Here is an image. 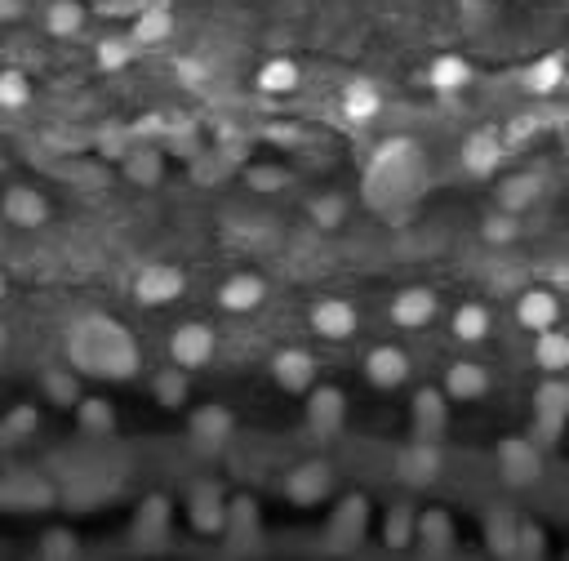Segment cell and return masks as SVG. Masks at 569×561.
<instances>
[{
    "instance_id": "16",
    "label": "cell",
    "mask_w": 569,
    "mask_h": 561,
    "mask_svg": "<svg viewBox=\"0 0 569 561\" xmlns=\"http://www.w3.org/2000/svg\"><path fill=\"white\" fill-rule=\"evenodd\" d=\"M538 196H543V179H538V174H516V179H507L503 187H498V205L512 210V214L529 210Z\"/></svg>"
},
{
    "instance_id": "24",
    "label": "cell",
    "mask_w": 569,
    "mask_h": 561,
    "mask_svg": "<svg viewBox=\"0 0 569 561\" xmlns=\"http://www.w3.org/2000/svg\"><path fill=\"white\" fill-rule=\"evenodd\" d=\"M481 236L489 245H512L516 236H521V219H516L512 210H498V214H489V219L481 223Z\"/></svg>"
},
{
    "instance_id": "35",
    "label": "cell",
    "mask_w": 569,
    "mask_h": 561,
    "mask_svg": "<svg viewBox=\"0 0 569 561\" xmlns=\"http://www.w3.org/2000/svg\"><path fill=\"white\" fill-rule=\"evenodd\" d=\"M0 294H5V272H0Z\"/></svg>"
},
{
    "instance_id": "29",
    "label": "cell",
    "mask_w": 569,
    "mask_h": 561,
    "mask_svg": "<svg viewBox=\"0 0 569 561\" xmlns=\"http://www.w3.org/2000/svg\"><path fill=\"white\" fill-rule=\"evenodd\" d=\"M516 557H543V530L534 521H521L516 530Z\"/></svg>"
},
{
    "instance_id": "17",
    "label": "cell",
    "mask_w": 569,
    "mask_h": 561,
    "mask_svg": "<svg viewBox=\"0 0 569 561\" xmlns=\"http://www.w3.org/2000/svg\"><path fill=\"white\" fill-rule=\"evenodd\" d=\"M436 472H441V450L436 446H409L401 455V477L414 481V486H427Z\"/></svg>"
},
{
    "instance_id": "18",
    "label": "cell",
    "mask_w": 569,
    "mask_h": 561,
    "mask_svg": "<svg viewBox=\"0 0 569 561\" xmlns=\"http://www.w3.org/2000/svg\"><path fill=\"white\" fill-rule=\"evenodd\" d=\"M378 107H383V98H378V90H374L369 81H352V85L343 90V112H347V121H356V125L374 121Z\"/></svg>"
},
{
    "instance_id": "34",
    "label": "cell",
    "mask_w": 569,
    "mask_h": 561,
    "mask_svg": "<svg viewBox=\"0 0 569 561\" xmlns=\"http://www.w3.org/2000/svg\"><path fill=\"white\" fill-rule=\"evenodd\" d=\"M14 9H18L14 0H0V14H14Z\"/></svg>"
},
{
    "instance_id": "6",
    "label": "cell",
    "mask_w": 569,
    "mask_h": 561,
    "mask_svg": "<svg viewBox=\"0 0 569 561\" xmlns=\"http://www.w3.org/2000/svg\"><path fill=\"white\" fill-rule=\"evenodd\" d=\"M556 317H561V299H556L552 290H525L521 299H516V321H521L525 330H552Z\"/></svg>"
},
{
    "instance_id": "2",
    "label": "cell",
    "mask_w": 569,
    "mask_h": 561,
    "mask_svg": "<svg viewBox=\"0 0 569 561\" xmlns=\"http://www.w3.org/2000/svg\"><path fill=\"white\" fill-rule=\"evenodd\" d=\"M534 415H538V441H556L569 419V383L565 379H547L534 392Z\"/></svg>"
},
{
    "instance_id": "25",
    "label": "cell",
    "mask_w": 569,
    "mask_h": 561,
    "mask_svg": "<svg viewBox=\"0 0 569 561\" xmlns=\"http://www.w3.org/2000/svg\"><path fill=\"white\" fill-rule=\"evenodd\" d=\"M27 98H32V81L23 72H0V107L18 112V107H27Z\"/></svg>"
},
{
    "instance_id": "11",
    "label": "cell",
    "mask_w": 569,
    "mask_h": 561,
    "mask_svg": "<svg viewBox=\"0 0 569 561\" xmlns=\"http://www.w3.org/2000/svg\"><path fill=\"white\" fill-rule=\"evenodd\" d=\"M312 379H316L312 352L285 348L281 357H276V383H281V388H289V392H307V388H312Z\"/></svg>"
},
{
    "instance_id": "8",
    "label": "cell",
    "mask_w": 569,
    "mask_h": 561,
    "mask_svg": "<svg viewBox=\"0 0 569 561\" xmlns=\"http://www.w3.org/2000/svg\"><path fill=\"white\" fill-rule=\"evenodd\" d=\"M498 161H503V143H498L494 130H476L472 139L463 143V170L476 174V179H485V174L498 170Z\"/></svg>"
},
{
    "instance_id": "19",
    "label": "cell",
    "mask_w": 569,
    "mask_h": 561,
    "mask_svg": "<svg viewBox=\"0 0 569 561\" xmlns=\"http://www.w3.org/2000/svg\"><path fill=\"white\" fill-rule=\"evenodd\" d=\"M5 214L18 223V228H36V223L45 219V201L32 192V187H14V192L5 196Z\"/></svg>"
},
{
    "instance_id": "1",
    "label": "cell",
    "mask_w": 569,
    "mask_h": 561,
    "mask_svg": "<svg viewBox=\"0 0 569 561\" xmlns=\"http://www.w3.org/2000/svg\"><path fill=\"white\" fill-rule=\"evenodd\" d=\"M498 472H503V481H512V486H534V481L543 477V450H538V441L507 437L503 446H498Z\"/></svg>"
},
{
    "instance_id": "22",
    "label": "cell",
    "mask_w": 569,
    "mask_h": 561,
    "mask_svg": "<svg viewBox=\"0 0 569 561\" xmlns=\"http://www.w3.org/2000/svg\"><path fill=\"white\" fill-rule=\"evenodd\" d=\"M258 85H263L267 94H289L298 85V67L289 63V58H272V63H263V72H258Z\"/></svg>"
},
{
    "instance_id": "5",
    "label": "cell",
    "mask_w": 569,
    "mask_h": 561,
    "mask_svg": "<svg viewBox=\"0 0 569 561\" xmlns=\"http://www.w3.org/2000/svg\"><path fill=\"white\" fill-rule=\"evenodd\" d=\"M169 352H174L178 366H205L209 357H214V334L201 321H192V326H178L174 339H169Z\"/></svg>"
},
{
    "instance_id": "31",
    "label": "cell",
    "mask_w": 569,
    "mask_h": 561,
    "mask_svg": "<svg viewBox=\"0 0 569 561\" xmlns=\"http://www.w3.org/2000/svg\"><path fill=\"white\" fill-rule=\"evenodd\" d=\"M325 481H329V472L325 468H307L303 477H294V486H303V490H294L298 499H316L325 490Z\"/></svg>"
},
{
    "instance_id": "10",
    "label": "cell",
    "mask_w": 569,
    "mask_h": 561,
    "mask_svg": "<svg viewBox=\"0 0 569 561\" xmlns=\"http://www.w3.org/2000/svg\"><path fill=\"white\" fill-rule=\"evenodd\" d=\"M445 392L454 401H476L489 392V370L476 366V361H458V366L445 370Z\"/></svg>"
},
{
    "instance_id": "28",
    "label": "cell",
    "mask_w": 569,
    "mask_h": 561,
    "mask_svg": "<svg viewBox=\"0 0 569 561\" xmlns=\"http://www.w3.org/2000/svg\"><path fill=\"white\" fill-rule=\"evenodd\" d=\"M418 428L423 432H441L445 428V401L436 392H423L418 397Z\"/></svg>"
},
{
    "instance_id": "26",
    "label": "cell",
    "mask_w": 569,
    "mask_h": 561,
    "mask_svg": "<svg viewBox=\"0 0 569 561\" xmlns=\"http://www.w3.org/2000/svg\"><path fill=\"white\" fill-rule=\"evenodd\" d=\"M423 544L432 548V553H441V548L454 544V526H449L445 513H427L423 517Z\"/></svg>"
},
{
    "instance_id": "23",
    "label": "cell",
    "mask_w": 569,
    "mask_h": 561,
    "mask_svg": "<svg viewBox=\"0 0 569 561\" xmlns=\"http://www.w3.org/2000/svg\"><path fill=\"white\" fill-rule=\"evenodd\" d=\"M81 18H85V9L76 5V0H54L49 14H45V23H49V32L54 36H72V32H81Z\"/></svg>"
},
{
    "instance_id": "32",
    "label": "cell",
    "mask_w": 569,
    "mask_h": 561,
    "mask_svg": "<svg viewBox=\"0 0 569 561\" xmlns=\"http://www.w3.org/2000/svg\"><path fill=\"white\" fill-rule=\"evenodd\" d=\"M396 526L392 530H387V535H392V544H405V539H409V513H405V508H396Z\"/></svg>"
},
{
    "instance_id": "7",
    "label": "cell",
    "mask_w": 569,
    "mask_h": 561,
    "mask_svg": "<svg viewBox=\"0 0 569 561\" xmlns=\"http://www.w3.org/2000/svg\"><path fill=\"white\" fill-rule=\"evenodd\" d=\"M312 330L321 339H347V334H356V308L343 299H321L312 308Z\"/></svg>"
},
{
    "instance_id": "33",
    "label": "cell",
    "mask_w": 569,
    "mask_h": 561,
    "mask_svg": "<svg viewBox=\"0 0 569 561\" xmlns=\"http://www.w3.org/2000/svg\"><path fill=\"white\" fill-rule=\"evenodd\" d=\"M338 214H343V205H338V201H334V196H329V201H325V205H316V219H321V223H334V219H338Z\"/></svg>"
},
{
    "instance_id": "21",
    "label": "cell",
    "mask_w": 569,
    "mask_h": 561,
    "mask_svg": "<svg viewBox=\"0 0 569 561\" xmlns=\"http://www.w3.org/2000/svg\"><path fill=\"white\" fill-rule=\"evenodd\" d=\"M454 334L463 343H481L489 334V312L481 308V303H463V308L454 312Z\"/></svg>"
},
{
    "instance_id": "20",
    "label": "cell",
    "mask_w": 569,
    "mask_h": 561,
    "mask_svg": "<svg viewBox=\"0 0 569 561\" xmlns=\"http://www.w3.org/2000/svg\"><path fill=\"white\" fill-rule=\"evenodd\" d=\"M516 530H521V517H512V513H489V526H485L489 553L516 557Z\"/></svg>"
},
{
    "instance_id": "13",
    "label": "cell",
    "mask_w": 569,
    "mask_h": 561,
    "mask_svg": "<svg viewBox=\"0 0 569 561\" xmlns=\"http://www.w3.org/2000/svg\"><path fill=\"white\" fill-rule=\"evenodd\" d=\"M565 81V54H543L525 67V90L529 94H552Z\"/></svg>"
},
{
    "instance_id": "4",
    "label": "cell",
    "mask_w": 569,
    "mask_h": 561,
    "mask_svg": "<svg viewBox=\"0 0 569 561\" xmlns=\"http://www.w3.org/2000/svg\"><path fill=\"white\" fill-rule=\"evenodd\" d=\"M436 317V294L423 290V285H409L392 299V321L405 330H423L427 321Z\"/></svg>"
},
{
    "instance_id": "14",
    "label": "cell",
    "mask_w": 569,
    "mask_h": 561,
    "mask_svg": "<svg viewBox=\"0 0 569 561\" xmlns=\"http://www.w3.org/2000/svg\"><path fill=\"white\" fill-rule=\"evenodd\" d=\"M427 81H432L436 94H454L472 81V67H467V58H458V54H441L432 63V72H427Z\"/></svg>"
},
{
    "instance_id": "3",
    "label": "cell",
    "mask_w": 569,
    "mask_h": 561,
    "mask_svg": "<svg viewBox=\"0 0 569 561\" xmlns=\"http://www.w3.org/2000/svg\"><path fill=\"white\" fill-rule=\"evenodd\" d=\"M365 379L374 388H401L409 379V357L401 348H392V343H383V348H374L365 357Z\"/></svg>"
},
{
    "instance_id": "27",
    "label": "cell",
    "mask_w": 569,
    "mask_h": 561,
    "mask_svg": "<svg viewBox=\"0 0 569 561\" xmlns=\"http://www.w3.org/2000/svg\"><path fill=\"white\" fill-rule=\"evenodd\" d=\"M134 36H138V41H143V45H156V41H165V36H169V14H165V9H147V14L138 18Z\"/></svg>"
},
{
    "instance_id": "9",
    "label": "cell",
    "mask_w": 569,
    "mask_h": 561,
    "mask_svg": "<svg viewBox=\"0 0 569 561\" xmlns=\"http://www.w3.org/2000/svg\"><path fill=\"white\" fill-rule=\"evenodd\" d=\"M267 285L254 277V272H236V277L223 281V290H218V303H223L227 312H254L258 303H263Z\"/></svg>"
},
{
    "instance_id": "12",
    "label": "cell",
    "mask_w": 569,
    "mask_h": 561,
    "mask_svg": "<svg viewBox=\"0 0 569 561\" xmlns=\"http://www.w3.org/2000/svg\"><path fill=\"white\" fill-rule=\"evenodd\" d=\"M138 299L143 303H169V299H178L183 294V272L178 268H143V277H138Z\"/></svg>"
},
{
    "instance_id": "36",
    "label": "cell",
    "mask_w": 569,
    "mask_h": 561,
    "mask_svg": "<svg viewBox=\"0 0 569 561\" xmlns=\"http://www.w3.org/2000/svg\"><path fill=\"white\" fill-rule=\"evenodd\" d=\"M0 348H5V330H0Z\"/></svg>"
},
{
    "instance_id": "30",
    "label": "cell",
    "mask_w": 569,
    "mask_h": 561,
    "mask_svg": "<svg viewBox=\"0 0 569 561\" xmlns=\"http://www.w3.org/2000/svg\"><path fill=\"white\" fill-rule=\"evenodd\" d=\"M125 63H129V49L121 41H103V45H98V67H103V72H121Z\"/></svg>"
},
{
    "instance_id": "15",
    "label": "cell",
    "mask_w": 569,
    "mask_h": 561,
    "mask_svg": "<svg viewBox=\"0 0 569 561\" xmlns=\"http://www.w3.org/2000/svg\"><path fill=\"white\" fill-rule=\"evenodd\" d=\"M534 361L543 366L547 374H561L569 370V334L561 330H538V343H534Z\"/></svg>"
}]
</instances>
